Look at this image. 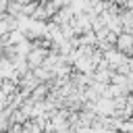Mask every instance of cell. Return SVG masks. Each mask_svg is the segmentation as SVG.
<instances>
[{
  "mask_svg": "<svg viewBox=\"0 0 133 133\" xmlns=\"http://www.w3.org/2000/svg\"><path fill=\"white\" fill-rule=\"evenodd\" d=\"M48 50H50V48H39V46H31V50H29V52L25 54V62H27V66H29V69H35V66H39V64H42V60L46 58Z\"/></svg>",
  "mask_w": 133,
  "mask_h": 133,
  "instance_id": "6da1fadb",
  "label": "cell"
},
{
  "mask_svg": "<svg viewBox=\"0 0 133 133\" xmlns=\"http://www.w3.org/2000/svg\"><path fill=\"white\" fill-rule=\"evenodd\" d=\"M102 58L108 62V69H114V66H118L121 62L129 60V54H123L121 50H116V48L112 46V48H108V50L102 52Z\"/></svg>",
  "mask_w": 133,
  "mask_h": 133,
  "instance_id": "7a4b0ae2",
  "label": "cell"
},
{
  "mask_svg": "<svg viewBox=\"0 0 133 133\" xmlns=\"http://www.w3.org/2000/svg\"><path fill=\"white\" fill-rule=\"evenodd\" d=\"M114 48L121 50L123 54H131V48H133V35L121 31V33L116 35V39H114Z\"/></svg>",
  "mask_w": 133,
  "mask_h": 133,
  "instance_id": "3957f363",
  "label": "cell"
},
{
  "mask_svg": "<svg viewBox=\"0 0 133 133\" xmlns=\"http://www.w3.org/2000/svg\"><path fill=\"white\" fill-rule=\"evenodd\" d=\"M17 89H19V83H15L12 79H8V77H6V79H0V91H2V94L12 96Z\"/></svg>",
  "mask_w": 133,
  "mask_h": 133,
  "instance_id": "277c9868",
  "label": "cell"
}]
</instances>
